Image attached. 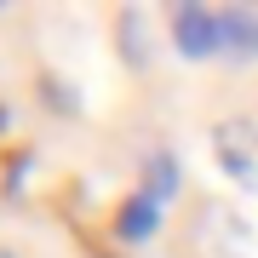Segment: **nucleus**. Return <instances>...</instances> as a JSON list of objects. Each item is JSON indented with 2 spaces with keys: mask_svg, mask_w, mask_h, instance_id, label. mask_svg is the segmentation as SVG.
Listing matches in <instances>:
<instances>
[{
  "mask_svg": "<svg viewBox=\"0 0 258 258\" xmlns=\"http://www.w3.org/2000/svg\"><path fill=\"white\" fill-rule=\"evenodd\" d=\"M0 258H12V252H0Z\"/></svg>",
  "mask_w": 258,
  "mask_h": 258,
  "instance_id": "nucleus-10",
  "label": "nucleus"
},
{
  "mask_svg": "<svg viewBox=\"0 0 258 258\" xmlns=\"http://www.w3.org/2000/svg\"><path fill=\"white\" fill-rule=\"evenodd\" d=\"M201 230H207V247L224 252V258H252V230L235 218L230 207H207L201 212Z\"/></svg>",
  "mask_w": 258,
  "mask_h": 258,
  "instance_id": "nucleus-3",
  "label": "nucleus"
},
{
  "mask_svg": "<svg viewBox=\"0 0 258 258\" xmlns=\"http://www.w3.org/2000/svg\"><path fill=\"white\" fill-rule=\"evenodd\" d=\"M178 189H184V166H178V155H172V149H155V155L144 161V189L138 195H149L155 207H166Z\"/></svg>",
  "mask_w": 258,
  "mask_h": 258,
  "instance_id": "nucleus-5",
  "label": "nucleus"
},
{
  "mask_svg": "<svg viewBox=\"0 0 258 258\" xmlns=\"http://www.w3.org/2000/svg\"><path fill=\"white\" fill-rule=\"evenodd\" d=\"M98 258H115V252H98Z\"/></svg>",
  "mask_w": 258,
  "mask_h": 258,
  "instance_id": "nucleus-9",
  "label": "nucleus"
},
{
  "mask_svg": "<svg viewBox=\"0 0 258 258\" xmlns=\"http://www.w3.org/2000/svg\"><path fill=\"white\" fill-rule=\"evenodd\" d=\"M40 92H46V109H52V115H75V109H81V92L63 86L57 75H40Z\"/></svg>",
  "mask_w": 258,
  "mask_h": 258,
  "instance_id": "nucleus-8",
  "label": "nucleus"
},
{
  "mask_svg": "<svg viewBox=\"0 0 258 258\" xmlns=\"http://www.w3.org/2000/svg\"><path fill=\"white\" fill-rule=\"evenodd\" d=\"M161 230V207L149 201V195H132V201H120L115 212V241H126V247H138Z\"/></svg>",
  "mask_w": 258,
  "mask_h": 258,
  "instance_id": "nucleus-4",
  "label": "nucleus"
},
{
  "mask_svg": "<svg viewBox=\"0 0 258 258\" xmlns=\"http://www.w3.org/2000/svg\"><path fill=\"white\" fill-rule=\"evenodd\" d=\"M166 29H172V46L184 52V57H212V52H224V12H207V6H172Z\"/></svg>",
  "mask_w": 258,
  "mask_h": 258,
  "instance_id": "nucleus-2",
  "label": "nucleus"
},
{
  "mask_svg": "<svg viewBox=\"0 0 258 258\" xmlns=\"http://www.w3.org/2000/svg\"><path fill=\"white\" fill-rule=\"evenodd\" d=\"M212 155L241 189H258V126L247 115H230L212 126Z\"/></svg>",
  "mask_w": 258,
  "mask_h": 258,
  "instance_id": "nucleus-1",
  "label": "nucleus"
},
{
  "mask_svg": "<svg viewBox=\"0 0 258 258\" xmlns=\"http://www.w3.org/2000/svg\"><path fill=\"white\" fill-rule=\"evenodd\" d=\"M115 40H120V57H126V69H149V12L126 6L115 18Z\"/></svg>",
  "mask_w": 258,
  "mask_h": 258,
  "instance_id": "nucleus-6",
  "label": "nucleus"
},
{
  "mask_svg": "<svg viewBox=\"0 0 258 258\" xmlns=\"http://www.w3.org/2000/svg\"><path fill=\"white\" fill-rule=\"evenodd\" d=\"M224 52H230L235 63H252L258 57V12H247V6L224 12Z\"/></svg>",
  "mask_w": 258,
  "mask_h": 258,
  "instance_id": "nucleus-7",
  "label": "nucleus"
}]
</instances>
